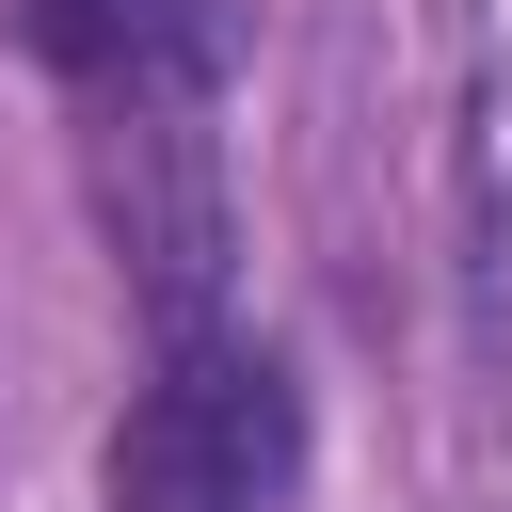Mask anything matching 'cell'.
<instances>
[{
  "label": "cell",
  "mask_w": 512,
  "mask_h": 512,
  "mask_svg": "<svg viewBox=\"0 0 512 512\" xmlns=\"http://www.w3.org/2000/svg\"><path fill=\"white\" fill-rule=\"evenodd\" d=\"M288 480V368L208 320V336H160L128 432H112V512H256Z\"/></svg>",
  "instance_id": "cell-1"
},
{
  "label": "cell",
  "mask_w": 512,
  "mask_h": 512,
  "mask_svg": "<svg viewBox=\"0 0 512 512\" xmlns=\"http://www.w3.org/2000/svg\"><path fill=\"white\" fill-rule=\"evenodd\" d=\"M96 192H112V240H128V272H144V320H160V336H208V320H224L208 96H96Z\"/></svg>",
  "instance_id": "cell-2"
},
{
  "label": "cell",
  "mask_w": 512,
  "mask_h": 512,
  "mask_svg": "<svg viewBox=\"0 0 512 512\" xmlns=\"http://www.w3.org/2000/svg\"><path fill=\"white\" fill-rule=\"evenodd\" d=\"M80 96H208V0H32Z\"/></svg>",
  "instance_id": "cell-3"
}]
</instances>
